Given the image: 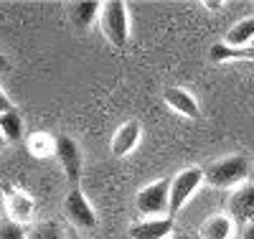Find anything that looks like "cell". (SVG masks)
I'll return each mask as SVG.
<instances>
[{
    "label": "cell",
    "mask_w": 254,
    "mask_h": 239,
    "mask_svg": "<svg viewBox=\"0 0 254 239\" xmlns=\"http://www.w3.org/2000/svg\"><path fill=\"white\" fill-rule=\"evenodd\" d=\"M247 176H249V160L244 156H229L203 170V181L211 183L214 188L239 186L242 181H247Z\"/></svg>",
    "instance_id": "cell-1"
},
{
    "label": "cell",
    "mask_w": 254,
    "mask_h": 239,
    "mask_svg": "<svg viewBox=\"0 0 254 239\" xmlns=\"http://www.w3.org/2000/svg\"><path fill=\"white\" fill-rule=\"evenodd\" d=\"M102 31L107 36V41L112 46L122 49L127 38H130V18H127V5L122 0H110V3H104L102 10Z\"/></svg>",
    "instance_id": "cell-2"
},
{
    "label": "cell",
    "mask_w": 254,
    "mask_h": 239,
    "mask_svg": "<svg viewBox=\"0 0 254 239\" xmlns=\"http://www.w3.org/2000/svg\"><path fill=\"white\" fill-rule=\"evenodd\" d=\"M203 183V170L201 168H186L178 176L171 178V188H168V216L178 214V209L186 206V201L193 196V191Z\"/></svg>",
    "instance_id": "cell-3"
},
{
    "label": "cell",
    "mask_w": 254,
    "mask_h": 239,
    "mask_svg": "<svg viewBox=\"0 0 254 239\" xmlns=\"http://www.w3.org/2000/svg\"><path fill=\"white\" fill-rule=\"evenodd\" d=\"M168 188H171V181L163 178V181H155L150 186H145L137 199H135V206L140 214H145L147 219H158V216H168Z\"/></svg>",
    "instance_id": "cell-4"
},
{
    "label": "cell",
    "mask_w": 254,
    "mask_h": 239,
    "mask_svg": "<svg viewBox=\"0 0 254 239\" xmlns=\"http://www.w3.org/2000/svg\"><path fill=\"white\" fill-rule=\"evenodd\" d=\"M64 214H66V219H69L76 229L89 232V229L97 227V214H94V209L89 206L87 196L81 193L79 186H74V188L66 193V201H64Z\"/></svg>",
    "instance_id": "cell-5"
},
{
    "label": "cell",
    "mask_w": 254,
    "mask_h": 239,
    "mask_svg": "<svg viewBox=\"0 0 254 239\" xmlns=\"http://www.w3.org/2000/svg\"><path fill=\"white\" fill-rule=\"evenodd\" d=\"M54 150H56V158L61 160V168L66 173V178L71 186H76L79 176H81V153H79V145L76 140L61 135L54 140Z\"/></svg>",
    "instance_id": "cell-6"
},
{
    "label": "cell",
    "mask_w": 254,
    "mask_h": 239,
    "mask_svg": "<svg viewBox=\"0 0 254 239\" xmlns=\"http://www.w3.org/2000/svg\"><path fill=\"white\" fill-rule=\"evenodd\" d=\"M226 209H229V219L234 224H249L254 219V183L239 186L229 196Z\"/></svg>",
    "instance_id": "cell-7"
},
{
    "label": "cell",
    "mask_w": 254,
    "mask_h": 239,
    "mask_svg": "<svg viewBox=\"0 0 254 239\" xmlns=\"http://www.w3.org/2000/svg\"><path fill=\"white\" fill-rule=\"evenodd\" d=\"M173 234V216H158V219H145L130 227L132 239H168Z\"/></svg>",
    "instance_id": "cell-8"
},
{
    "label": "cell",
    "mask_w": 254,
    "mask_h": 239,
    "mask_svg": "<svg viewBox=\"0 0 254 239\" xmlns=\"http://www.w3.org/2000/svg\"><path fill=\"white\" fill-rule=\"evenodd\" d=\"M163 102L171 107L173 112L188 117V120H196L198 117V102L190 97L186 89H181V86H168V89L163 92Z\"/></svg>",
    "instance_id": "cell-9"
},
{
    "label": "cell",
    "mask_w": 254,
    "mask_h": 239,
    "mask_svg": "<svg viewBox=\"0 0 254 239\" xmlns=\"http://www.w3.org/2000/svg\"><path fill=\"white\" fill-rule=\"evenodd\" d=\"M140 130H142V127H140V122H135V120L125 122L122 127H117V133H115V138H112V153H115L117 158L132 153V150L137 148V143H140Z\"/></svg>",
    "instance_id": "cell-10"
},
{
    "label": "cell",
    "mask_w": 254,
    "mask_h": 239,
    "mask_svg": "<svg viewBox=\"0 0 254 239\" xmlns=\"http://www.w3.org/2000/svg\"><path fill=\"white\" fill-rule=\"evenodd\" d=\"M8 211H10V219H13L15 224L23 227V224L31 219V216H33L36 204H33V199L28 196V193L13 191V193H8Z\"/></svg>",
    "instance_id": "cell-11"
},
{
    "label": "cell",
    "mask_w": 254,
    "mask_h": 239,
    "mask_svg": "<svg viewBox=\"0 0 254 239\" xmlns=\"http://www.w3.org/2000/svg\"><path fill=\"white\" fill-rule=\"evenodd\" d=\"M231 229H234V222L226 214H214L201 224V239H229Z\"/></svg>",
    "instance_id": "cell-12"
},
{
    "label": "cell",
    "mask_w": 254,
    "mask_h": 239,
    "mask_svg": "<svg viewBox=\"0 0 254 239\" xmlns=\"http://www.w3.org/2000/svg\"><path fill=\"white\" fill-rule=\"evenodd\" d=\"M252 38H254V18H244V20H239V23L231 26V31L226 33V43H224V46H229V49H244V46L252 43Z\"/></svg>",
    "instance_id": "cell-13"
},
{
    "label": "cell",
    "mask_w": 254,
    "mask_h": 239,
    "mask_svg": "<svg viewBox=\"0 0 254 239\" xmlns=\"http://www.w3.org/2000/svg\"><path fill=\"white\" fill-rule=\"evenodd\" d=\"M0 135H3L5 143H18L23 138V120L15 112V107L0 115Z\"/></svg>",
    "instance_id": "cell-14"
},
{
    "label": "cell",
    "mask_w": 254,
    "mask_h": 239,
    "mask_svg": "<svg viewBox=\"0 0 254 239\" xmlns=\"http://www.w3.org/2000/svg\"><path fill=\"white\" fill-rule=\"evenodd\" d=\"M99 10H102V5L99 3H92V0H87V3H76L74 8H71V20H74V26L76 28H89L92 23H94V18L99 15Z\"/></svg>",
    "instance_id": "cell-15"
},
{
    "label": "cell",
    "mask_w": 254,
    "mask_h": 239,
    "mask_svg": "<svg viewBox=\"0 0 254 239\" xmlns=\"http://www.w3.org/2000/svg\"><path fill=\"white\" fill-rule=\"evenodd\" d=\"M211 61H234V59H244V61H254V49L252 46H244V49H229L224 43H216L211 46Z\"/></svg>",
    "instance_id": "cell-16"
},
{
    "label": "cell",
    "mask_w": 254,
    "mask_h": 239,
    "mask_svg": "<svg viewBox=\"0 0 254 239\" xmlns=\"http://www.w3.org/2000/svg\"><path fill=\"white\" fill-rule=\"evenodd\" d=\"M28 239H64V234L54 222H44V224H36L28 232Z\"/></svg>",
    "instance_id": "cell-17"
},
{
    "label": "cell",
    "mask_w": 254,
    "mask_h": 239,
    "mask_svg": "<svg viewBox=\"0 0 254 239\" xmlns=\"http://www.w3.org/2000/svg\"><path fill=\"white\" fill-rule=\"evenodd\" d=\"M0 239H28L26 229L15 224L13 219H3L0 222Z\"/></svg>",
    "instance_id": "cell-18"
},
{
    "label": "cell",
    "mask_w": 254,
    "mask_h": 239,
    "mask_svg": "<svg viewBox=\"0 0 254 239\" xmlns=\"http://www.w3.org/2000/svg\"><path fill=\"white\" fill-rule=\"evenodd\" d=\"M8 110H13V102H10V97L3 92V86H0V115L8 112Z\"/></svg>",
    "instance_id": "cell-19"
},
{
    "label": "cell",
    "mask_w": 254,
    "mask_h": 239,
    "mask_svg": "<svg viewBox=\"0 0 254 239\" xmlns=\"http://www.w3.org/2000/svg\"><path fill=\"white\" fill-rule=\"evenodd\" d=\"M242 239H254V219L244 227V234H242Z\"/></svg>",
    "instance_id": "cell-20"
},
{
    "label": "cell",
    "mask_w": 254,
    "mask_h": 239,
    "mask_svg": "<svg viewBox=\"0 0 254 239\" xmlns=\"http://www.w3.org/2000/svg\"><path fill=\"white\" fill-rule=\"evenodd\" d=\"M206 8H211V10H219V8H221V0H219V3H216V0H208Z\"/></svg>",
    "instance_id": "cell-21"
},
{
    "label": "cell",
    "mask_w": 254,
    "mask_h": 239,
    "mask_svg": "<svg viewBox=\"0 0 254 239\" xmlns=\"http://www.w3.org/2000/svg\"><path fill=\"white\" fill-rule=\"evenodd\" d=\"M3 69H5V56L0 54V72H3Z\"/></svg>",
    "instance_id": "cell-22"
},
{
    "label": "cell",
    "mask_w": 254,
    "mask_h": 239,
    "mask_svg": "<svg viewBox=\"0 0 254 239\" xmlns=\"http://www.w3.org/2000/svg\"><path fill=\"white\" fill-rule=\"evenodd\" d=\"M168 239H188L186 234H173V237H168Z\"/></svg>",
    "instance_id": "cell-23"
},
{
    "label": "cell",
    "mask_w": 254,
    "mask_h": 239,
    "mask_svg": "<svg viewBox=\"0 0 254 239\" xmlns=\"http://www.w3.org/2000/svg\"><path fill=\"white\" fill-rule=\"evenodd\" d=\"M5 145V140H3V135H0V148H3Z\"/></svg>",
    "instance_id": "cell-24"
},
{
    "label": "cell",
    "mask_w": 254,
    "mask_h": 239,
    "mask_svg": "<svg viewBox=\"0 0 254 239\" xmlns=\"http://www.w3.org/2000/svg\"><path fill=\"white\" fill-rule=\"evenodd\" d=\"M249 46H252V49H254V38H252V43H249Z\"/></svg>",
    "instance_id": "cell-25"
}]
</instances>
